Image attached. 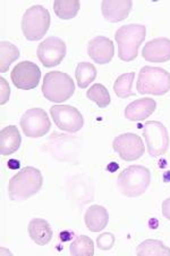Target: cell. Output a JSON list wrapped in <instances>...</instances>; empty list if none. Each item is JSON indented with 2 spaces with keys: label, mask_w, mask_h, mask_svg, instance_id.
Masks as SVG:
<instances>
[{
  "label": "cell",
  "mask_w": 170,
  "mask_h": 256,
  "mask_svg": "<svg viewBox=\"0 0 170 256\" xmlns=\"http://www.w3.org/2000/svg\"><path fill=\"white\" fill-rule=\"evenodd\" d=\"M43 184V176L38 168L26 166L9 180L8 195L14 202H23L40 192Z\"/></svg>",
  "instance_id": "obj_1"
},
{
  "label": "cell",
  "mask_w": 170,
  "mask_h": 256,
  "mask_svg": "<svg viewBox=\"0 0 170 256\" xmlns=\"http://www.w3.org/2000/svg\"><path fill=\"white\" fill-rule=\"evenodd\" d=\"M151 184V172L143 165H131L117 179L118 190L126 197H138L147 192Z\"/></svg>",
  "instance_id": "obj_2"
},
{
  "label": "cell",
  "mask_w": 170,
  "mask_h": 256,
  "mask_svg": "<svg viewBox=\"0 0 170 256\" xmlns=\"http://www.w3.org/2000/svg\"><path fill=\"white\" fill-rule=\"evenodd\" d=\"M147 36V28L142 24H127L119 28L115 39L118 44V57L124 62H132L138 57L139 48Z\"/></svg>",
  "instance_id": "obj_3"
},
{
  "label": "cell",
  "mask_w": 170,
  "mask_h": 256,
  "mask_svg": "<svg viewBox=\"0 0 170 256\" xmlns=\"http://www.w3.org/2000/svg\"><path fill=\"white\" fill-rule=\"evenodd\" d=\"M136 89L140 94L163 96L170 90V73L161 68L144 66L140 70Z\"/></svg>",
  "instance_id": "obj_4"
},
{
  "label": "cell",
  "mask_w": 170,
  "mask_h": 256,
  "mask_svg": "<svg viewBox=\"0 0 170 256\" xmlns=\"http://www.w3.org/2000/svg\"><path fill=\"white\" fill-rule=\"evenodd\" d=\"M43 96L52 102H63L68 100L75 92V84L68 74L52 71L43 78Z\"/></svg>",
  "instance_id": "obj_5"
},
{
  "label": "cell",
  "mask_w": 170,
  "mask_h": 256,
  "mask_svg": "<svg viewBox=\"0 0 170 256\" xmlns=\"http://www.w3.org/2000/svg\"><path fill=\"white\" fill-rule=\"evenodd\" d=\"M50 14L47 8L41 5L32 6L23 15V34L28 41L41 40L50 28Z\"/></svg>",
  "instance_id": "obj_6"
},
{
  "label": "cell",
  "mask_w": 170,
  "mask_h": 256,
  "mask_svg": "<svg viewBox=\"0 0 170 256\" xmlns=\"http://www.w3.org/2000/svg\"><path fill=\"white\" fill-rule=\"evenodd\" d=\"M143 136L150 156L164 155L169 147V134L161 122L148 121L143 128Z\"/></svg>",
  "instance_id": "obj_7"
},
{
  "label": "cell",
  "mask_w": 170,
  "mask_h": 256,
  "mask_svg": "<svg viewBox=\"0 0 170 256\" xmlns=\"http://www.w3.org/2000/svg\"><path fill=\"white\" fill-rule=\"evenodd\" d=\"M24 134L28 138H40L47 134L51 128L48 114L41 108H31L22 115L19 121Z\"/></svg>",
  "instance_id": "obj_8"
},
{
  "label": "cell",
  "mask_w": 170,
  "mask_h": 256,
  "mask_svg": "<svg viewBox=\"0 0 170 256\" xmlns=\"http://www.w3.org/2000/svg\"><path fill=\"white\" fill-rule=\"evenodd\" d=\"M50 114L56 126L69 134H75L84 126V118L80 110L73 106L55 105L50 108Z\"/></svg>",
  "instance_id": "obj_9"
},
{
  "label": "cell",
  "mask_w": 170,
  "mask_h": 256,
  "mask_svg": "<svg viewBox=\"0 0 170 256\" xmlns=\"http://www.w3.org/2000/svg\"><path fill=\"white\" fill-rule=\"evenodd\" d=\"M113 148L120 158L127 162L141 158L145 150L142 138L131 132L116 137L113 142Z\"/></svg>",
  "instance_id": "obj_10"
},
{
  "label": "cell",
  "mask_w": 170,
  "mask_h": 256,
  "mask_svg": "<svg viewBox=\"0 0 170 256\" xmlns=\"http://www.w3.org/2000/svg\"><path fill=\"white\" fill-rule=\"evenodd\" d=\"M10 79L16 88L31 90L38 86L41 79L39 66L30 60L20 62L11 71Z\"/></svg>",
  "instance_id": "obj_11"
},
{
  "label": "cell",
  "mask_w": 170,
  "mask_h": 256,
  "mask_svg": "<svg viewBox=\"0 0 170 256\" xmlns=\"http://www.w3.org/2000/svg\"><path fill=\"white\" fill-rule=\"evenodd\" d=\"M36 55L45 68L59 65L66 56V44L57 36H49L39 44Z\"/></svg>",
  "instance_id": "obj_12"
},
{
  "label": "cell",
  "mask_w": 170,
  "mask_h": 256,
  "mask_svg": "<svg viewBox=\"0 0 170 256\" xmlns=\"http://www.w3.org/2000/svg\"><path fill=\"white\" fill-rule=\"evenodd\" d=\"M89 56L99 65H105L113 60L115 55L114 42L106 36H95L88 44Z\"/></svg>",
  "instance_id": "obj_13"
},
{
  "label": "cell",
  "mask_w": 170,
  "mask_h": 256,
  "mask_svg": "<svg viewBox=\"0 0 170 256\" xmlns=\"http://www.w3.org/2000/svg\"><path fill=\"white\" fill-rule=\"evenodd\" d=\"M145 60L151 63H164L170 60V39L157 38L145 44L142 50Z\"/></svg>",
  "instance_id": "obj_14"
},
{
  "label": "cell",
  "mask_w": 170,
  "mask_h": 256,
  "mask_svg": "<svg viewBox=\"0 0 170 256\" xmlns=\"http://www.w3.org/2000/svg\"><path fill=\"white\" fill-rule=\"evenodd\" d=\"M132 7L133 2L131 0H103L101 2L103 18L111 23L122 22L127 18Z\"/></svg>",
  "instance_id": "obj_15"
},
{
  "label": "cell",
  "mask_w": 170,
  "mask_h": 256,
  "mask_svg": "<svg viewBox=\"0 0 170 256\" xmlns=\"http://www.w3.org/2000/svg\"><path fill=\"white\" fill-rule=\"evenodd\" d=\"M157 102L152 98L145 97L132 102L125 108V118L130 121L141 122L155 113Z\"/></svg>",
  "instance_id": "obj_16"
},
{
  "label": "cell",
  "mask_w": 170,
  "mask_h": 256,
  "mask_svg": "<svg viewBox=\"0 0 170 256\" xmlns=\"http://www.w3.org/2000/svg\"><path fill=\"white\" fill-rule=\"evenodd\" d=\"M84 221L91 232H100L109 222V213L101 205H92L85 212Z\"/></svg>",
  "instance_id": "obj_17"
},
{
  "label": "cell",
  "mask_w": 170,
  "mask_h": 256,
  "mask_svg": "<svg viewBox=\"0 0 170 256\" xmlns=\"http://www.w3.org/2000/svg\"><path fill=\"white\" fill-rule=\"evenodd\" d=\"M27 231L32 240L40 246H44L50 242L53 234L50 224L43 218L31 220L27 226Z\"/></svg>",
  "instance_id": "obj_18"
},
{
  "label": "cell",
  "mask_w": 170,
  "mask_h": 256,
  "mask_svg": "<svg viewBox=\"0 0 170 256\" xmlns=\"http://www.w3.org/2000/svg\"><path fill=\"white\" fill-rule=\"evenodd\" d=\"M22 142L19 131L15 126H8L0 132V152L3 156L14 154Z\"/></svg>",
  "instance_id": "obj_19"
},
{
  "label": "cell",
  "mask_w": 170,
  "mask_h": 256,
  "mask_svg": "<svg viewBox=\"0 0 170 256\" xmlns=\"http://www.w3.org/2000/svg\"><path fill=\"white\" fill-rule=\"evenodd\" d=\"M136 254L139 256H170V248L163 242L148 239L138 246Z\"/></svg>",
  "instance_id": "obj_20"
},
{
  "label": "cell",
  "mask_w": 170,
  "mask_h": 256,
  "mask_svg": "<svg viewBox=\"0 0 170 256\" xmlns=\"http://www.w3.org/2000/svg\"><path fill=\"white\" fill-rule=\"evenodd\" d=\"M18 57L19 49L15 44L8 41H1L0 44V72H7L11 63H14Z\"/></svg>",
  "instance_id": "obj_21"
},
{
  "label": "cell",
  "mask_w": 170,
  "mask_h": 256,
  "mask_svg": "<svg viewBox=\"0 0 170 256\" xmlns=\"http://www.w3.org/2000/svg\"><path fill=\"white\" fill-rule=\"evenodd\" d=\"M81 4L78 0H57L53 2V10L61 20H72L77 15Z\"/></svg>",
  "instance_id": "obj_22"
},
{
  "label": "cell",
  "mask_w": 170,
  "mask_h": 256,
  "mask_svg": "<svg viewBox=\"0 0 170 256\" xmlns=\"http://www.w3.org/2000/svg\"><path fill=\"white\" fill-rule=\"evenodd\" d=\"M75 76L77 86H80L81 89H85L88 88L89 84H92L95 80V78H97V68H95L94 65L91 63L83 62V63H80L77 65Z\"/></svg>",
  "instance_id": "obj_23"
},
{
  "label": "cell",
  "mask_w": 170,
  "mask_h": 256,
  "mask_svg": "<svg viewBox=\"0 0 170 256\" xmlns=\"http://www.w3.org/2000/svg\"><path fill=\"white\" fill-rule=\"evenodd\" d=\"M69 253L73 256H93L94 242L88 236H78L70 244Z\"/></svg>",
  "instance_id": "obj_24"
},
{
  "label": "cell",
  "mask_w": 170,
  "mask_h": 256,
  "mask_svg": "<svg viewBox=\"0 0 170 256\" xmlns=\"http://www.w3.org/2000/svg\"><path fill=\"white\" fill-rule=\"evenodd\" d=\"M134 78H135L134 72L122 74L119 78H117V80H116V82L114 84L115 94L120 98H127V97L134 96V92H133L132 90Z\"/></svg>",
  "instance_id": "obj_25"
},
{
  "label": "cell",
  "mask_w": 170,
  "mask_h": 256,
  "mask_svg": "<svg viewBox=\"0 0 170 256\" xmlns=\"http://www.w3.org/2000/svg\"><path fill=\"white\" fill-rule=\"evenodd\" d=\"M86 97H88L90 100L94 102L100 108H106L107 106H109L111 98L109 92L106 88L105 86L100 84H95L88 90L86 92Z\"/></svg>",
  "instance_id": "obj_26"
},
{
  "label": "cell",
  "mask_w": 170,
  "mask_h": 256,
  "mask_svg": "<svg viewBox=\"0 0 170 256\" xmlns=\"http://www.w3.org/2000/svg\"><path fill=\"white\" fill-rule=\"evenodd\" d=\"M97 245L101 250H109L115 245V236L111 232H105L97 238Z\"/></svg>",
  "instance_id": "obj_27"
},
{
  "label": "cell",
  "mask_w": 170,
  "mask_h": 256,
  "mask_svg": "<svg viewBox=\"0 0 170 256\" xmlns=\"http://www.w3.org/2000/svg\"><path fill=\"white\" fill-rule=\"evenodd\" d=\"M0 89H1V96H0V102L1 105H5L9 100L10 96V86L8 84L5 78H0Z\"/></svg>",
  "instance_id": "obj_28"
},
{
  "label": "cell",
  "mask_w": 170,
  "mask_h": 256,
  "mask_svg": "<svg viewBox=\"0 0 170 256\" xmlns=\"http://www.w3.org/2000/svg\"><path fill=\"white\" fill-rule=\"evenodd\" d=\"M163 214L166 218L170 220V197L164 200L163 203Z\"/></svg>",
  "instance_id": "obj_29"
},
{
  "label": "cell",
  "mask_w": 170,
  "mask_h": 256,
  "mask_svg": "<svg viewBox=\"0 0 170 256\" xmlns=\"http://www.w3.org/2000/svg\"><path fill=\"white\" fill-rule=\"evenodd\" d=\"M72 236H73L72 232H69V231H64V232L60 234V239L63 242H67V240H69V239H72L70 238Z\"/></svg>",
  "instance_id": "obj_30"
},
{
  "label": "cell",
  "mask_w": 170,
  "mask_h": 256,
  "mask_svg": "<svg viewBox=\"0 0 170 256\" xmlns=\"http://www.w3.org/2000/svg\"><path fill=\"white\" fill-rule=\"evenodd\" d=\"M8 166L10 168H19V162L18 160H10L9 162H8Z\"/></svg>",
  "instance_id": "obj_31"
}]
</instances>
